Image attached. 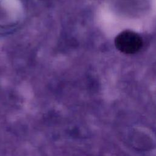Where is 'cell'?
Segmentation results:
<instances>
[{
	"instance_id": "cell-1",
	"label": "cell",
	"mask_w": 156,
	"mask_h": 156,
	"mask_svg": "<svg viewBox=\"0 0 156 156\" xmlns=\"http://www.w3.org/2000/svg\"><path fill=\"white\" fill-rule=\"evenodd\" d=\"M116 48L125 54H134L142 47L143 41L140 36L132 31L126 30L118 34L115 40Z\"/></svg>"
}]
</instances>
